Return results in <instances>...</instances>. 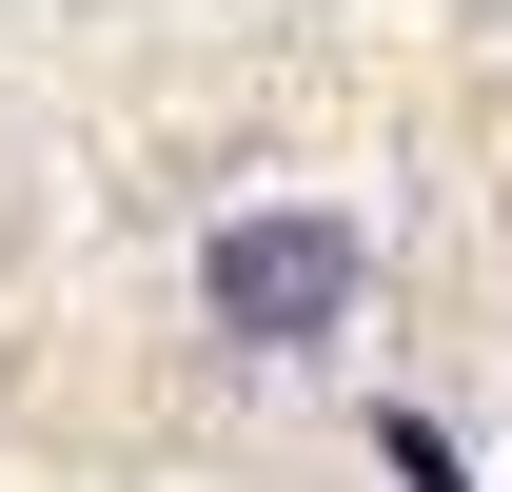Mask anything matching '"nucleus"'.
I'll return each mask as SVG.
<instances>
[{"instance_id": "obj_1", "label": "nucleus", "mask_w": 512, "mask_h": 492, "mask_svg": "<svg viewBox=\"0 0 512 492\" xmlns=\"http://www.w3.org/2000/svg\"><path fill=\"white\" fill-rule=\"evenodd\" d=\"M355 296H375V237H355L335 197H237V217L197 237V315H217L237 355H316V335H355Z\"/></svg>"}]
</instances>
